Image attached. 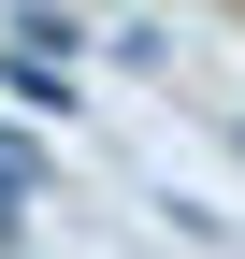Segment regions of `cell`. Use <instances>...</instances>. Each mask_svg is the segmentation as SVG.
Instances as JSON below:
<instances>
[{
    "mask_svg": "<svg viewBox=\"0 0 245 259\" xmlns=\"http://www.w3.org/2000/svg\"><path fill=\"white\" fill-rule=\"evenodd\" d=\"M0 87H15L29 115H72V72H58V58H0Z\"/></svg>",
    "mask_w": 245,
    "mask_h": 259,
    "instance_id": "obj_1",
    "label": "cell"
},
{
    "mask_svg": "<svg viewBox=\"0 0 245 259\" xmlns=\"http://www.w3.org/2000/svg\"><path fill=\"white\" fill-rule=\"evenodd\" d=\"M29 173H44V158H29V144H15V130H0V202H15V187H29Z\"/></svg>",
    "mask_w": 245,
    "mask_h": 259,
    "instance_id": "obj_2",
    "label": "cell"
}]
</instances>
